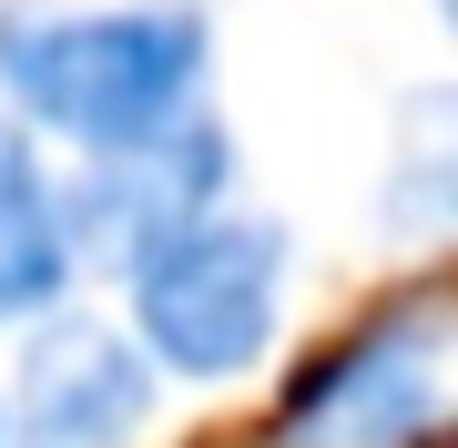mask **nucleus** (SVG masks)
<instances>
[{
	"label": "nucleus",
	"instance_id": "obj_1",
	"mask_svg": "<svg viewBox=\"0 0 458 448\" xmlns=\"http://www.w3.org/2000/svg\"><path fill=\"white\" fill-rule=\"evenodd\" d=\"M0 113L62 164H113L214 113V21L194 0H21L0 11Z\"/></svg>",
	"mask_w": 458,
	"mask_h": 448
},
{
	"label": "nucleus",
	"instance_id": "obj_2",
	"mask_svg": "<svg viewBox=\"0 0 458 448\" xmlns=\"http://www.w3.org/2000/svg\"><path fill=\"white\" fill-rule=\"evenodd\" d=\"M123 275V336L174 387H234L276 357L285 296H295V234L255 204H204L164 234L113 255Z\"/></svg>",
	"mask_w": 458,
	"mask_h": 448
},
{
	"label": "nucleus",
	"instance_id": "obj_3",
	"mask_svg": "<svg viewBox=\"0 0 458 448\" xmlns=\"http://www.w3.org/2000/svg\"><path fill=\"white\" fill-rule=\"evenodd\" d=\"M458 418V296H408L346 326L276 408V448H418Z\"/></svg>",
	"mask_w": 458,
	"mask_h": 448
},
{
	"label": "nucleus",
	"instance_id": "obj_4",
	"mask_svg": "<svg viewBox=\"0 0 458 448\" xmlns=\"http://www.w3.org/2000/svg\"><path fill=\"white\" fill-rule=\"evenodd\" d=\"M0 418H11V448H143L164 418V377L113 316L51 306L41 326H21Z\"/></svg>",
	"mask_w": 458,
	"mask_h": 448
},
{
	"label": "nucleus",
	"instance_id": "obj_5",
	"mask_svg": "<svg viewBox=\"0 0 458 448\" xmlns=\"http://www.w3.org/2000/svg\"><path fill=\"white\" fill-rule=\"evenodd\" d=\"M82 224H72V173L21 113H0V336L41 326L82 285Z\"/></svg>",
	"mask_w": 458,
	"mask_h": 448
},
{
	"label": "nucleus",
	"instance_id": "obj_6",
	"mask_svg": "<svg viewBox=\"0 0 458 448\" xmlns=\"http://www.w3.org/2000/svg\"><path fill=\"white\" fill-rule=\"evenodd\" d=\"M377 234H397V245H458V82L397 92L387 164H377Z\"/></svg>",
	"mask_w": 458,
	"mask_h": 448
},
{
	"label": "nucleus",
	"instance_id": "obj_7",
	"mask_svg": "<svg viewBox=\"0 0 458 448\" xmlns=\"http://www.w3.org/2000/svg\"><path fill=\"white\" fill-rule=\"evenodd\" d=\"M428 11H438V31H448V41H458V0H428Z\"/></svg>",
	"mask_w": 458,
	"mask_h": 448
},
{
	"label": "nucleus",
	"instance_id": "obj_8",
	"mask_svg": "<svg viewBox=\"0 0 458 448\" xmlns=\"http://www.w3.org/2000/svg\"><path fill=\"white\" fill-rule=\"evenodd\" d=\"M0 448H11V418H0Z\"/></svg>",
	"mask_w": 458,
	"mask_h": 448
}]
</instances>
